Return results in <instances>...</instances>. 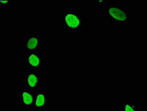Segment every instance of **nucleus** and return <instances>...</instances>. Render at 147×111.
<instances>
[{"instance_id":"obj_1","label":"nucleus","mask_w":147,"mask_h":111,"mask_svg":"<svg viewBox=\"0 0 147 111\" xmlns=\"http://www.w3.org/2000/svg\"><path fill=\"white\" fill-rule=\"evenodd\" d=\"M60 22L66 30L78 31L84 29V20L78 13L73 11H64L60 13Z\"/></svg>"},{"instance_id":"obj_2","label":"nucleus","mask_w":147,"mask_h":111,"mask_svg":"<svg viewBox=\"0 0 147 111\" xmlns=\"http://www.w3.org/2000/svg\"><path fill=\"white\" fill-rule=\"evenodd\" d=\"M108 19L114 24H130L131 13L122 5H109L105 10Z\"/></svg>"},{"instance_id":"obj_3","label":"nucleus","mask_w":147,"mask_h":111,"mask_svg":"<svg viewBox=\"0 0 147 111\" xmlns=\"http://www.w3.org/2000/svg\"><path fill=\"white\" fill-rule=\"evenodd\" d=\"M23 84L25 88L36 93L42 88V77L37 71L30 70L24 73Z\"/></svg>"},{"instance_id":"obj_4","label":"nucleus","mask_w":147,"mask_h":111,"mask_svg":"<svg viewBox=\"0 0 147 111\" xmlns=\"http://www.w3.org/2000/svg\"><path fill=\"white\" fill-rule=\"evenodd\" d=\"M24 64L30 70L40 71L43 68V56L38 52H30L24 53Z\"/></svg>"},{"instance_id":"obj_5","label":"nucleus","mask_w":147,"mask_h":111,"mask_svg":"<svg viewBox=\"0 0 147 111\" xmlns=\"http://www.w3.org/2000/svg\"><path fill=\"white\" fill-rule=\"evenodd\" d=\"M42 47V37L38 35H27L23 42V48L25 53L38 52Z\"/></svg>"},{"instance_id":"obj_6","label":"nucleus","mask_w":147,"mask_h":111,"mask_svg":"<svg viewBox=\"0 0 147 111\" xmlns=\"http://www.w3.org/2000/svg\"><path fill=\"white\" fill-rule=\"evenodd\" d=\"M49 106V94L46 89L42 88L35 93V100L32 108L36 111H41Z\"/></svg>"},{"instance_id":"obj_7","label":"nucleus","mask_w":147,"mask_h":111,"mask_svg":"<svg viewBox=\"0 0 147 111\" xmlns=\"http://www.w3.org/2000/svg\"><path fill=\"white\" fill-rule=\"evenodd\" d=\"M18 99H19V106L21 108H32L35 100V92L28 90L25 87L20 88L18 92Z\"/></svg>"},{"instance_id":"obj_8","label":"nucleus","mask_w":147,"mask_h":111,"mask_svg":"<svg viewBox=\"0 0 147 111\" xmlns=\"http://www.w3.org/2000/svg\"><path fill=\"white\" fill-rule=\"evenodd\" d=\"M138 104L137 102L132 99H127L123 102V111H136Z\"/></svg>"},{"instance_id":"obj_9","label":"nucleus","mask_w":147,"mask_h":111,"mask_svg":"<svg viewBox=\"0 0 147 111\" xmlns=\"http://www.w3.org/2000/svg\"><path fill=\"white\" fill-rule=\"evenodd\" d=\"M13 2L11 0H0V5L1 6H11Z\"/></svg>"},{"instance_id":"obj_10","label":"nucleus","mask_w":147,"mask_h":111,"mask_svg":"<svg viewBox=\"0 0 147 111\" xmlns=\"http://www.w3.org/2000/svg\"><path fill=\"white\" fill-rule=\"evenodd\" d=\"M136 111H146V108L144 107V106H138Z\"/></svg>"}]
</instances>
